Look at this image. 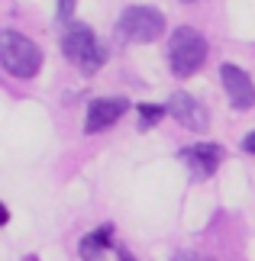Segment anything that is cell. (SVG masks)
Returning <instances> with one entry per match:
<instances>
[{"label":"cell","instance_id":"1","mask_svg":"<svg viewBox=\"0 0 255 261\" xmlns=\"http://www.w3.org/2000/svg\"><path fill=\"white\" fill-rule=\"evenodd\" d=\"M0 62H4L7 74H13V77H36L39 68H42V52L26 36L13 33V29H4L0 33Z\"/></svg>","mask_w":255,"mask_h":261},{"label":"cell","instance_id":"2","mask_svg":"<svg viewBox=\"0 0 255 261\" xmlns=\"http://www.w3.org/2000/svg\"><path fill=\"white\" fill-rule=\"evenodd\" d=\"M62 48H65V58L75 62L84 74H94L97 68H104L107 62V48L97 42L94 29L84 26V23H71L68 33L62 39Z\"/></svg>","mask_w":255,"mask_h":261},{"label":"cell","instance_id":"3","mask_svg":"<svg viewBox=\"0 0 255 261\" xmlns=\"http://www.w3.org/2000/svg\"><path fill=\"white\" fill-rule=\"evenodd\" d=\"M168 62H171V71L178 77L194 74L207 62V39L191 26L175 29V33H171V42H168Z\"/></svg>","mask_w":255,"mask_h":261},{"label":"cell","instance_id":"4","mask_svg":"<svg viewBox=\"0 0 255 261\" xmlns=\"http://www.w3.org/2000/svg\"><path fill=\"white\" fill-rule=\"evenodd\" d=\"M117 33L123 42H155V39L165 33V13L155 7H129L123 10V16H120L117 23Z\"/></svg>","mask_w":255,"mask_h":261},{"label":"cell","instance_id":"5","mask_svg":"<svg viewBox=\"0 0 255 261\" xmlns=\"http://www.w3.org/2000/svg\"><path fill=\"white\" fill-rule=\"evenodd\" d=\"M220 77H223V87H226V97L236 110H252L255 107V87H252V77L236 65H223L220 68Z\"/></svg>","mask_w":255,"mask_h":261},{"label":"cell","instance_id":"6","mask_svg":"<svg viewBox=\"0 0 255 261\" xmlns=\"http://www.w3.org/2000/svg\"><path fill=\"white\" fill-rule=\"evenodd\" d=\"M168 113L175 116L184 129H194V133H203V129H207V123H210L207 107H203L200 100H194L191 94H171Z\"/></svg>","mask_w":255,"mask_h":261},{"label":"cell","instance_id":"7","mask_svg":"<svg viewBox=\"0 0 255 261\" xmlns=\"http://www.w3.org/2000/svg\"><path fill=\"white\" fill-rule=\"evenodd\" d=\"M181 162L188 165V171L194 180H203V177H210L213 171L220 168L223 162V148L220 145H191V148H181Z\"/></svg>","mask_w":255,"mask_h":261},{"label":"cell","instance_id":"8","mask_svg":"<svg viewBox=\"0 0 255 261\" xmlns=\"http://www.w3.org/2000/svg\"><path fill=\"white\" fill-rule=\"evenodd\" d=\"M129 110V100L123 97H104V100H94L87 110V133H104V129H110L117 123L120 116H123Z\"/></svg>","mask_w":255,"mask_h":261},{"label":"cell","instance_id":"9","mask_svg":"<svg viewBox=\"0 0 255 261\" xmlns=\"http://www.w3.org/2000/svg\"><path fill=\"white\" fill-rule=\"evenodd\" d=\"M110 236H113V226H100L90 236H84L81 239V258L84 261H100L104 248L110 245Z\"/></svg>","mask_w":255,"mask_h":261},{"label":"cell","instance_id":"10","mask_svg":"<svg viewBox=\"0 0 255 261\" xmlns=\"http://www.w3.org/2000/svg\"><path fill=\"white\" fill-rule=\"evenodd\" d=\"M168 113V107H152V103H139V129H152L161 116Z\"/></svg>","mask_w":255,"mask_h":261},{"label":"cell","instance_id":"11","mask_svg":"<svg viewBox=\"0 0 255 261\" xmlns=\"http://www.w3.org/2000/svg\"><path fill=\"white\" fill-rule=\"evenodd\" d=\"M71 4H75V0H58V16H62V19L71 16Z\"/></svg>","mask_w":255,"mask_h":261},{"label":"cell","instance_id":"12","mask_svg":"<svg viewBox=\"0 0 255 261\" xmlns=\"http://www.w3.org/2000/svg\"><path fill=\"white\" fill-rule=\"evenodd\" d=\"M242 148H246L249 155H255V133H249L246 139H242Z\"/></svg>","mask_w":255,"mask_h":261},{"label":"cell","instance_id":"13","mask_svg":"<svg viewBox=\"0 0 255 261\" xmlns=\"http://www.w3.org/2000/svg\"><path fill=\"white\" fill-rule=\"evenodd\" d=\"M171 261H200V258L194 255V252H175V258H171Z\"/></svg>","mask_w":255,"mask_h":261},{"label":"cell","instance_id":"14","mask_svg":"<svg viewBox=\"0 0 255 261\" xmlns=\"http://www.w3.org/2000/svg\"><path fill=\"white\" fill-rule=\"evenodd\" d=\"M117 255H120V261H136V258L129 255V248H117Z\"/></svg>","mask_w":255,"mask_h":261},{"label":"cell","instance_id":"15","mask_svg":"<svg viewBox=\"0 0 255 261\" xmlns=\"http://www.w3.org/2000/svg\"><path fill=\"white\" fill-rule=\"evenodd\" d=\"M26 261H39V258H36V255H26Z\"/></svg>","mask_w":255,"mask_h":261},{"label":"cell","instance_id":"16","mask_svg":"<svg viewBox=\"0 0 255 261\" xmlns=\"http://www.w3.org/2000/svg\"><path fill=\"white\" fill-rule=\"evenodd\" d=\"M181 4H194V0H181Z\"/></svg>","mask_w":255,"mask_h":261}]
</instances>
